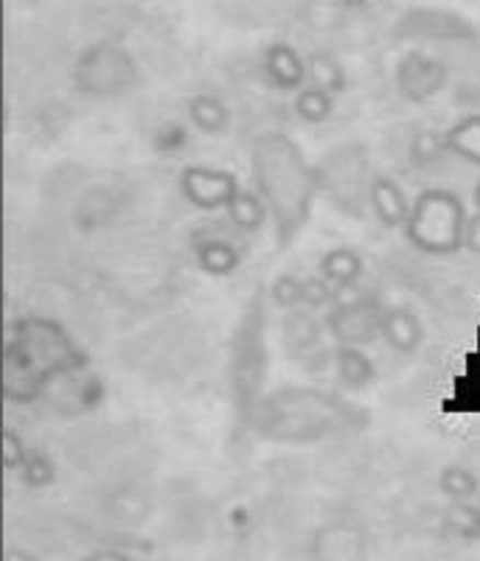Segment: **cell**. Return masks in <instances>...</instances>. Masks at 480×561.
I'll return each mask as SVG.
<instances>
[{
	"instance_id": "3",
	"label": "cell",
	"mask_w": 480,
	"mask_h": 561,
	"mask_svg": "<svg viewBox=\"0 0 480 561\" xmlns=\"http://www.w3.org/2000/svg\"><path fill=\"white\" fill-rule=\"evenodd\" d=\"M267 293H256L244 304L242 318L231 337V365H228V385H231V404L242 427H253L259 408L264 402V382H267Z\"/></svg>"
},
{
	"instance_id": "6",
	"label": "cell",
	"mask_w": 480,
	"mask_h": 561,
	"mask_svg": "<svg viewBox=\"0 0 480 561\" xmlns=\"http://www.w3.org/2000/svg\"><path fill=\"white\" fill-rule=\"evenodd\" d=\"M135 59L113 43L90 45L73 65V82L88 96H118L135 82Z\"/></svg>"
},
{
	"instance_id": "21",
	"label": "cell",
	"mask_w": 480,
	"mask_h": 561,
	"mask_svg": "<svg viewBox=\"0 0 480 561\" xmlns=\"http://www.w3.org/2000/svg\"><path fill=\"white\" fill-rule=\"evenodd\" d=\"M444 147L455 158L480 167V113H469L444 133Z\"/></svg>"
},
{
	"instance_id": "13",
	"label": "cell",
	"mask_w": 480,
	"mask_h": 561,
	"mask_svg": "<svg viewBox=\"0 0 480 561\" xmlns=\"http://www.w3.org/2000/svg\"><path fill=\"white\" fill-rule=\"evenodd\" d=\"M368 208L377 217L379 225L391 230H404L410 219V210H413V203L408 199L402 185L397 183L388 174H377L372 183V192H368Z\"/></svg>"
},
{
	"instance_id": "4",
	"label": "cell",
	"mask_w": 480,
	"mask_h": 561,
	"mask_svg": "<svg viewBox=\"0 0 480 561\" xmlns=\"http://www.w3.org/2000/svg\"><path fill=\"white\" fill-rule=\"evenodd\" d=\"M469 214L464 199L449 188H427L413 199L404 237L424 255H455L464 250Z\"/></svg>"
},
{
	"instance_id": "8",
	"label": "cell",
	"mask_w": 480,
	"mask_h": 561,
	"mask_svg": "<svg viewBox=\"0 0 480 561\" xmlns=\"http://www.w3.org/2000/svg\"><path fill=\"white\" fill-rule=\"evenodd\" d=\"M178 188L192 208L197 210H228L233 197L239 194L237 174L222 167H208V163H192L183 167L178 178Z\"/></svg>"
},
{
	"instance_id": "12",
	"label": "cell",
	"mask_w": 480,
	"mask_h": 561,
	"mask_svg": "<svg viewBox=\"0 0 480 561\" xmlns=\"http://www.w3.org/2000/svg\"><path fill=\"white\" fill-rule=\"evenodd\" d=\"M315 561H365L363 528L352 519H332L315 534L312 539Z\"/></svg>"
},
{
	"instance_id": "5",
	"label": "cell",
	"mask_w": 480,
	"mask_h": 561,
	"mask_svg": "<svg viewBox=\"0 0 480 561\" xmlns=\"http://www.w3.org/2000/svg\"><path fill=\"white\" fill-rule=\"evenodd\" d=\"M318 192L348 217H363L374 178L368 174V149L363 144H343L332 149L318 167Z\"/></svg>"
},
{
	"instance_id": "25",
	"label": "cell",
	"mask_w": 480,
	"mask_h": 561,
	"mask_svg": "<svg viewBox=\"0 0 480 561\" xmlns=\"http://www.w3.org/2000/svg\"><path fill=\"white\" fill-rule=\"evenodd\" d=\"M267 298L270 304L282 309V312L304 309V278H295V275L282 273L273 284H270Z\"/></svg>"
},
{
	"instance_id": "27",
	"label": "cell",
	"mask_w": 480,
	"mask_h": 561,
	"mask_svg": "<svg viewBox=\"0 0 480 561\" xmlns=\"http://www.w3.org/2000/svg\"><path fill=\"white\" fill-rule=\"evenodd\" d=\"M334 300H338V289H334L323 275L304 278V309L320 312V309L332 307Z\"/></svg>"
},
{
	"instance_id": "10",
	"label": "cell",
	"mask_w": 480,
	"mask_h": 561,
	"mask_svg": "<svg viewBox=\"0 0 480 561\" xmlns=\"http://www.w3.org/2000/svg\"><path fill=\"white\" fill-rule=\"evenodd\" d=\"M447 84V65L422 51H410L397 65V88L408 102H430Z\"/></svg>"
},
{
	"instance_id": "31",
	"label": "cell",
	"mask_w": 480,
	"mask_h": 561,
	"mask_svg": "<svg viewBox=\"0 0 480 561\" xmlns=\"http://www.w3.org/2000/svg\"><path fill=\"white\" fill-rule=\"evenodd\" d=\"M464 250L480 255V210H475L472 217H469L467 230H464Z\"/></svg>"
},
{
	"instance_id": "22",
	"label": "cell",
	"mask_w": 480,
	"mask_h": 561,
	"mask_svg": "<svg viewBox=\"0 0 480 561\" xmlns=\"http://www.w3.org/2000/svg\"><path fill=\"white\" fill-rule=\"evenodd\" d=\"M307 84L327 90V93H332V96L338 99L348 84L346 68L338 62V57H332V54H327V51L309 54L307 57Z\"/></svg>"
},
{
	"instance_id": "32",
	"label": "cell",
	"mask_w": 480,
	"mask_h": 561,
	"mask_svg": "<svg viewBox=\"0 0 480 561\" xmlns=\"http://www.w3.org/2000/svg\"><path fill=\"white\" fill-rule=\"evenodd\" d=\"M338 3L343 9H352V12H357V9H363L365 3H368V0H338Z\"/></svg>"
},
{
	"instance_id": "20",
	"label": "cell",
	"mask_w": 480,
	"mask_h": 561,
	"mask_svg": "<svg viewBox=\"0 0 480 561\" xmlns=\"http://www.w3.org/2000/svg\"><path fill=\"white\" fill-rule=\"evenodd\" d=\"M225 214H228V222L239 233H259L270 222V210L264 199L256 194V188H239V194L233 197V203L228 205Z\"/></svg>"
},
{
	"instance_id": "18",
	"label": "cell",
	"mask_w": 480,
	"mask_h": 561,
	"mask_svg": "<svg viewBox=\"0 0 480 561\" xmlns=\"http://www.w3.org/2000/svg\"><path fill=\"white\" fill-rule=\"evenodd\" d=\"M332 365L338 382L352 390L368 388L377 377L374 359L365 354V348H354V345H334Z\"/></svg>"
},
{
	"instance_id": "26",
	"label": "cell",
	"mask_w": 480,
	"mask_h": 561,
	"mask_svg": "<svg viewBox=\"0 0 480 561\" xmlns=\"http://www.w3.org/2000/svg\"><path fill=\"white\" fill-rule=\"evenodd\" d=\"M20 480H26L28 485H48L54 480V460L43 455L39 449L28 447L26 458L18 466Z\"/></svg>"
},
{
	"instance_id": "9",
	"label": "cell",
	"mask_w": 480,
	"mask_h": 561,
	"mask_svg": "<svg viewBox=\"0 0 480 561\" xmlns=\"http://www.w3.org/2000/svg\"><path fill=\"white\" fill-rule=\"evenodd\" d=\"M323 332H327V325H320L315 312H309V309L284 312V345H287L289 357L298 359L304 368L323 370L332 363V354L323 343Z\"/></svg>"
},
{
	"instance_id": "28",
	"label": "cell",
	"mask_w": 480,
	"mask_h": 561,
	"mask_svg": "<svg viewBox=\"0 0 480 561\" xmlns=\"http://www.w3.org/2000/svg\"><path fill=\"white\" fill-rule=\"evenodd\" d=\"M444 152H447V147H444V135H436V133L416 135L413 149H410V154H413V160H416L419 167H427V163L442 158Z\"/></svg>"
},
{
	"instance_id": "34",
	"label": "cell",
	"mask_w": 480,
	"mask_h": 561,
	"mask_svg": "<svg viewBox=\"0 0 480 561\" xmlns=\"http://www.w3.org/2000/svg\"><path fill=\"white\" fill-rule=\"evenodd\" d=\"M478 500H480V494H478ZM478 508H480V505H478Z\"/></svg>"
},
{
	"instance_id": "16",
	"label": "cell",
	"mask_w": 480,
	"mask_h": 561,
	"mask_svg": "<svg viewBox=\"0 0 480 561\" xmlns=\"http://www.w3.org/2000/svg\"><path fill=\"white\" fill-rule=\"evenodd\" d=\"M194 262L212 278H228L242 264V253L231 239L219 237V233H203L194 239Z\"/></svg>"
},
{
	"instance_id": "17",
	"label": "cell",
	"mask_w": 480,
	"mask_h": 561,
	"mask_svg": "<svg viewBox=\"0 0 480 561\" xmlns=\"http://www.w3.org/2000/svg\"><path fill=\"white\" fill-rule=\"evenodd\" d=\"M318 275L332 284L338 293H348V289H357L359 280L365 275V262L363 255L354 248H332L323 253L318 264Z\"/></svg>"
},
{
	"instance_id": "23",
	"label": "cell",
	"mask_w": 480,
	"mask_h": 561,
	"mask_svg": "<svg viewBox=\"0 0 480 561\" xmlns=\"http://www.w3.org/2000/svg\"><path fill=\"white\" fill-rule=\"evenodd\" d=\"M293 110L304 124H327L334 113V96L327 90L304 84L293 96Z\"/></svg>"
},
{
	"instance_id": "15",
	"label": "cell",
	"mask_w": 480,
	"mask_h": 561,
	"mask_svg": "<svg viewBox=\"0 0 480 561\" xmlns=\"http://www.w3.org/2000/svg\"><path fill=\"white\" fill-rule=\"evenodd\" d=\"M264 73L273 88L298 93L307 84V59L295 51L293 45L273 43L264 51Z\"/></svg>"
},
{
	"instance_id": "1",
	"label": "cell",
	"mask_w": 480,
	"mask_h": 561,
	"mask_svg": "<svg viewBox=\"0 0 480 561\" xmlns=\"http://www.w3.org/2000/svg\"><path fill=\"white\" fill-rule=\"evenodd\" d=\"M253 188L270 210L278 248H289L312 219L318 199V172L304 149L284 133H264L250 147Z\"/></svg>"
},
{
	"instance_id": "24",
	"label": "cell",
	"mask_w": 480,
	"mask_h": 561,
	"mask_svg": "<svg viewBox=\"0 0 480 561\" xmlns=\"http://www.w3.org/2000/svg\"><path fill=\"white\" fill-rule=\"evenodd\" d=\"M438 483H442L444 494L453 497L455 503H469V500L480 494L478 474L472 469H467V466H447Z\"/></svg>"
},
{
	"instance_id": "7",
	"label": "cell",
	"mask_w": 480,
	"mask_h": 561,
	"mask_svg": "<svg viewBox=\"0 0 480 561\" xmlns=\"http://www.w3.org/2000/svg\"><path fill=\"white\" fill-rule=\"evenodd\" d=\"M382 309L385 307L374 295L348 289V293H338V300L327 309L323 325L332 334L334 345L365 348L374 340H379V318H382Z\"/></svg>"
},
{
	"instance_id": "14",
	"label": "cell",
	"mask_w": 480,
	"mask_h": 561,
	"mask_svg": "<svg viewBox=\"0 0 480 561\" xmlns=\"http://www.w3.org/2000/svg\"><path fill=\"white\" fill-rule=\"evenodd\" d=\"M379 337L397 354H416L424 343V323L413 309L385 307L379 318Z\"/></svg>"
},
{
	"instance_id": "29",
	"label": "cell",
	"mask_w": 480,
	"mask_h": 561,
	"mask_svg": "<svg viewBox=\"0 0 480 561\" xmlns=\"http://www.w3.org/2000/svg\"><path fill=\"white\" fill-rule=\"evenodd\" d=\"M464 396H469L467 408L475 410V413H480V351L475 354L472 359H469L467 382H458V396L453 399V404L461 402Z\"/></svg>"
},
{
	"instance_id": "19",
	"label": "cell",
	"mask_w": 480,
	"mask_h": 561,
	"mask_svg": "<svg viewBox=\"0 0 480 561\" xmlns=\"http://www.w3.org/2000/svg\"><path fill=\"white\" fill-rule=\"evenodd\" d=\"M188 122L203 135H222L231 127V107L214 93H199L186 107Z\"/></svg>"
},
{
	"instance_id": "30",
	"label": "cell",
	"mask_w": 480,
	"mask_h": 561,
	"mask_svg": "<svg viewBox=\"0 0 480 561\" xmlns=\"http://www.w3.org/2000/svg\"><path fill=\"white\" fill-rule=\"evenodd\" d=\"M28 453V444L18 435V430L7 427L3 430V466H7V472H18V466L23 463Z\"/></svg>"
},
{
	"instance_id": "2",
	"label": "cell",
	"mask_w": 480,
	"mask_h": 561,
	"mask_svg": "<svg viewBox=\"0 0 480 561\" xmlns=\"http://www.w3.org/2000/svg\"><path fill=\"white\" fill-rule=\"evenodd\" d=\"M253 427L276 444H318L363 433L368 413L329 390L282 388L264 396Z\"/></svg>"
},
{
	"instance_id": "33",
	"label": "cell",
	"mask_w": 480,
	"mask_h": 561,
	"mask_svg": "<svg viewBox=\"0 0 480 561\" xmlns=\"http://www.w3.org/2000/svg\"><path fill=\"white\" fill-rule=\"evenodd\" d=\"M472 197H475V208L480 210V180H478V185H475V194H472Z\"/></svg>"
},
{
	"instance_id": "11",
	"label": "cell",
	"mask_w": 480,
	"mask_h": 561,
	"mask_svg": "<svg viewBox=\"0 0 480 561\" xmlns=\"http://www.w3.org/2000/svg\"><path fill=\"white\" fill-rule=\"evenodd\" d=\"M397 34L408 39H472L475 26L461 14L444 9H410L399 18Z\"/></svg>"
}]
</instances>
